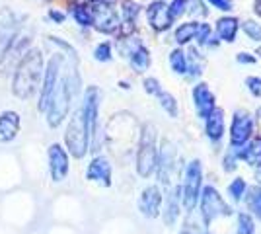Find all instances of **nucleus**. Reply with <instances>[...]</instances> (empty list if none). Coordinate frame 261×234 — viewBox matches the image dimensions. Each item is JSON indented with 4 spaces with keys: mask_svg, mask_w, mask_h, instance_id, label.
Masks as SVG:
<instances>
[{
    "mask_svg": "<svg viewBox=\"0 0 261 234\" xmlns=\"http://www.w3.org/2000/svg\"><path fill=\"white\" fill-rule=\"evenodd\" d=\"M179 234H205V232L199 228V224H197L195 221L187 219V221H185V224L181 226V232H179Z\"/></svg>",
    "mask_w": 261,
    "mask_h": 234,
    "instance_id": "40",
    "label": "nucleus"
},
{
    "mask_svg": "<svg viewBox=\"0 0 261 234\" xmlns=\"http://www.w3.org/2000/svg\"><path fill=\"white\" fill-rule=\"evenodd\" d=\"M41 70H43V57L37 49H30L16 68L12 92L22 100L30 98L39 86Z\"/></svg>",
    "mask_w": 261,
    "mask_h": 234,
    "instance_id": "1",
    "label": "nucleus"
},
{
    "mask_svg": "<svg viewBox=\"0 0 261 234\" xmlns=\"http://www.w3.org/2000/svg\"><path fill=\"white\" fill-rule=\"evenodd\" d=\"M86 178L90 179V181H98V184L106 186V188L111 186V166H109V162L103 156H98V158H94V160L90 162Z\"/></svg>",
    "mask_w": 261,
    "mask_h": 234,
    "instance_id": "17",
    "label": "nucleus"
},
{
    "mask_svg": "<svg viewBox=\"0 0 261 234\" xmlns=\"http://www.w3.org/2000/svg\"><path fill=\"white\" fill-rule=\"evenodd\" d=\"M201 162L191 160L185 168L184 176V188H181V199H184L185 211H193L201 195Z\"/></svg>",
    "mask_w": 261,
    "mask_h": 234,
    "instance_id": "5",
    "label": "nucleus"
},
{
    "mask_svg": "<svg viewBox=\"0 0 261 234\" xmlns=\"http://www.w3.org/2000/svg\"><path fill=\"white\" fill-rule=\"evenodd\" d=\"M174 148H172V145L170 143H164L162 145V152L158 154V164H156V168H158V179L162 181V184H168L170 181V178H172V172H174Z\"/></svg>",
    "mask_w": 261,
    "mask_h": 234,
    "instance_id": "18",
    "label": "nucleus"
},
{
    "mask_svg": "<svg viewBox=\"0 0 261 234\" xmlns=\"http://www.w3.org/2000/svg\"><path fill=\"white\" fill-rule=\"evenodd\" d=\"M78 82L80 80H78L74 70H70L66 76L57 80V86H55V92L53 96H51V101H49V108H47V121H49L51 127H59L61 121L66 117L68 108H70V98L76 92Z\"/></svg>",
    "mask_w": 261,
    "mask_h": 234,
    "instance_id": "2",
    "label": "nucleus"
},
{
    "mask_svg": "<svg viewBox=\"0 0 261 234\" xmlns=\"http://www.w3.org/2000/svg\"><path fill=\"white\" fill-rule=\"evenodd\" d=\"M246 84H248V90H250L255 98H261V78L259 76H250L246 80Z\"/></svg>",
    "mask_w": 261,
    "mask_h": 234,
    "instance_id": "37",
    "label": "nucleus"
},
{
    "mask_svg": "<svg viewBox=\"0 0 261 234\" xmlns=\"http://www.w3.org/2000/svg\"><path fill=\"white\" fill-rule=\"evenodd\" d=\"M148 22L152 25L154 30H158V32H164V30H170L172 28V22H174V18H172V14H170V6L162 2V0H156L152 2L150 6H148Z\"/></svg>",
    "mask_w": 261,
    "mask_h": 234,
    "instance_id": "12",
    "label": "nucleus"
},
{
    "mask_svg": "<svg viewBox=\"0 0 261 234\" xmlns=\"http://www.w3.org/2000/svg\"><path fill=\"white\" fill-rule=\"evenodd\" d=\"M205 234H211V232H208V230H207V232H205Z\"/></svg>",
    "mask_w": 261,
    "mask_h": 234,
    "instance_id": "48",
    "label": "nucleus"
},
{
    "mask_svg": "<svg viewBox=\"0 0 261 234\" xmlns=\"http://www.w3.org/2000/svg\"><path fill=\"white\" fill-rule=\"evenodd\" d=\"M238 63H255V57H251L250 53H240Z\"/></svg>",
    "mask_w": 261,
    "mask_h": 234,
    "instance_id": "43",
    "label": "nucleus"
},
{
    "mask_svg": "<svg viewBox=\"0 0 261 234\" xmlns=\"http://www.w3.org/2000/svg\"><path fill=\"white\" fill-rule=\"evenodd\" d=\"M160 207H162V193L156 186H150L142 191L141 201H139V209L144 217L148 219H156L160 215Z\"/></svg>",
    "mask_w": 261,
    "mask_h": 234,
    "instance_id": "14",
    "label": "nucleus"
},
{
    "mask_svg": "<svg viewBox=\"0 0 261 234\" xmlns=\"http://www.w3.org/2000/svg\"><path fill=\"white\" fill-rule=\"evenodd\" d=\"M94 2H98V4H106V6H111V4H115L117 0H94Z\"/></svg>",
    "mask_w": 261,
    "mask_h": 234,
    "instance_id": "45",
    "label": "nucleus"
},
{
    "mask_svg": "<svg viewBox=\"0 0 261 234\" xmlns=\"http://www.w3.org/2000/svg\"><path fill=\"white\" fill-rule=\"evenodd\" d=\"M63 65V59L61 55H55L49 63H47V70H45V80H43V88H41V96H39V110L47 112L49 108V101L57 86V80H59V70Z\"/></svg>",
    "mask_w": 261,
    "mask_h": 234,
    "instance_id": "8",
    "label": "nucleus"
},
{
    "mask_svg": "<svg viewBox=\"0 0 261 234\" xmlns=\"http://www.w3.org/2000/svg\"><path fill=\"white\" fill-rule=\"evenodd\" d=\"M197 30H199V23L197 22H187V23L177 25V30H175V41L181 45L189 43L197 35Z\"/></svg>",
    "mask_w": 261,
    "mask_h": 234,
    "instance_id": "26",
    "label": "nucleus"
},
{
    "mask_svg": "<svg viewBox=\"0 0 261 234\" xmlns=\"http://www.w3.org/2000/svg\"><path fill=\"white\" fill-rule=\"evenodd\" d=\"M205 70V57L201 55L197 49L189 51V59H187V72L191 76H201Z\"/></svg>",
    "mask_w": 261,
    "mask_h": 234,
    "instance_id": "25",
    "label": "nucleus"
},
{
    "mask_svg": "<svg viewBox=\"0 0 261 234\" xmlns=\"http://www.w3.org/2000/svg\"><path fill=\"white\" fill-rule=\"evenodd\" d=\"M253 10H255V14L261 16V0H255V2H253Z\"/></svg>",
    "mask_w": 261,
    "mask_h": 234,
    "instance_id": "44",
    "label": "nucleus"
},
{
    "mask_svg": "<svg viewBox=\"0 0 261 234\" xmlns=\"http://www.w3.org/2000/svg\"><path fill=\"white\" fill-rule=\"evenodd\" d=\"M236 160H238V158H236V156H234V152L230 150L228 156L224 158V170H226V172H232V170L236 168Z\"/></svg>",
    "mask_w": 261,
    "mask_h": 234,
    "instance_id": "42",
    "label": "nucleus"
},
{
    "mask_svg": "<svg viewBox=\"0 0 261 234\" xmlns=\"http://www.w3.org/2000/svg\"><path fill=\"white\" fill-rule=\"evenodd\" d=\"M98 106H99L98 88H88L86 100H84V106H82V113H84V119H86L90 139L96 135V129H98Z\"/></svg>",
    "mask_w": 261,
    "mask_h": 234,
    "instance_id": "13",
    "label": "nucleus"
},
{
    "mask_svg": "<svg viewBox=\"0 0 261 234\" xmlns=\"http://www.w3.org/2000/svg\"><path fill=\"white\" fill-rule=\"evenodd\" d=\"M16 34H18L16 16L10 10H2L0 12V59L4 57L12 41L16 39Z\"/></svg>",
    "mask_w": 261,
    "mask_h": 234,
    "instance_id": "10",
    "label": "nucleus"
},
{
    "mask_svg": "<svg viewBox=\"0 0 261 234\" xmlns=\"http://www.w3.org/2000/svg\"><path fill=\"white\" fill-rule=\"evenodd\" d=\"M259 115H261V110H259Z\"/></svg>",
    "mask_w": 261,
    "mask_h": 234,
    "instance_id": "49",
    "label": "nucleus"
},
{
    "mask_svg": "<svg viewBox=\"0 0 261 234\" xmlns=\"http://www.w3.org/2000/svg\"><path fill=\"white\" fill-rule=\"evenodd\" d=\"M129 59H130V65L137 68V70H146V68L150 67V55H148V51L142 45H139L135 51H130Z\"/></svg>",
    "mask_w": 261,
    "mask_h": 234,
    "instance_id": "24",
    "label": "nucleus"
},
{
    "mask_svg": "<svg viewBox=\"0 0 261 234\" xmlns=\"http://www.w3.org/2000/svg\"><path fill=\"white\" fill-rule=\"evenodd\" d=\"M51 16H53L55 20H59V22H61V20H65V16H63V14H59V12H51Z\"/></svg>",
    "mask_w": 261,
    "mask_h": 234,
    "instance_id": "46",
    "label": "nucleus"
},
{
    "mask_svg": "<svg viewBox=\"0 0 261 234\" xmlns=\"http://www.w3.org/2000/svg\"><path fill=\"white\" fill-rule=\"evenodd\" d=\"M66 148L68 152L74 156V158H82L88 152V145H90V133H88L86 119H84V113L82 110H78L72 119L68 123V129H66Z\"/></svg>",
    "mask_w": 261,
    "mask_h": 234,
    "instance_id": "4",
    "label": "nucleus"
},
{
    "mask_svg": "<svg viewBox=\"0 0 261 234\" xmlns=\"http://www.w3.org/2000/svg\"><path fill=\"white\" fill-rule=\"evenodd\" d=\"M248 205H250L251 211L261 219V188H253V190L250 191V195H248Z\"/></svg>",
    "mask_w": 261,
    "mask_h": 234,
    "instance_id": "32",
    "label": "nucleus"
},
{
    "mask_svg": "<svg viewBox=\"0 0 261 234\" xmlns=\"http://www.w3.org/2000/svg\"><path fill=\"white\" fill-rule=\"evenodd\" d=\"M94 57H96L98 61H109V59H111V45L109 43L98 45L96 51H94Z\"/></svg>",
    "mask_w": 261,
    "mask_h": 234,
    "instance_id": "36",
    "label": "nucleus"
},
{
    "mask_svg": "<svg viewBox=\"0 0 261 234\" xmlns=\"http://www.w3.org/2000/svg\"><path fill=\"white\" fill-rule=\"evenodd\" d=\"M228 193L234 201H240L242 197H244V193H246V181H244L242 178H236L228 186Z\"/></svg>",
    "mask_w": 261,
    "mask_h": 234,
    "instance_id": "31",
    "label": "nucleus"
},
{
    "mask_svg": "<svg viewBox=\"0 0 261 234\" xmlns=\"http://www.w3.org/2000/svg\"><path fill=\"white\" fill-rule=\"evenodd\" d=\"M207 125H205V131L211 141H220L222 135H224V112L220 108H215L213 112L207 115Z\"/></svg>",
    "mask_w": 261,
    "mask_h": 234,
    "instance_id": "20",
    "label": "nucleus"
},
{
    "mask_svg": "<svg viewBox=\"0 0 261 234\" xmlns=\"http://www.w3.org/2000/svg\"><path fill=\"white\" fill-rule=\"evenodd\" d=\"M193 101H195V110L199 117L207 119V115L215 110V94L207 84H197L193 88Z\"/></svg>",
    "mask_w": 261,
    "mask_h": 234,
    "instance_id": "15",
    "label": "nucleus"
},
{
    "mask_svg": "<svg viewBox=\"0 0 261 234\" xmlns=\"http://www.w3.org/2000/svg\"><path fill=\"white\" fill-rule=\"evenodd\" d=\"M208 4H213L215 8H218V10H222V12H230L232 10V0H207Z\"/></svg>",
    "mask_w": 261,
    "mask_h": 234,
    "instance_id": "41",
    "label": "nucleus"
},
{
    "mask_svg": "<svg viewBox=\"0 0 261 234\" xmlns=\"http://www.w3.org/2000/svg\"><path fill=\"white\" fill-rule=\"evenodd\" d=\"M253 133V117L244 110H238L232 119V129H230V143L232 146H242L250 141Z\"/></svg>",
    "mask_w": 261,
    "mask_h": 234,
    "instance_id": "7",
    "label": "nucleus"
},
{
    "mask_svg": "<svg viewBox=\"0 0 261 234\" xmlns=\"http://www.w3.org/2000/svg\"><path fill=\"white\" fill-rule=\"evenodd\" d=\"M158 164V150H156V127L146 123L142 127L139 152H137V172L142 178H148Z\"/></svg>",
    "mask_w": 261,
    "mask_h": 234,
    "instance_id": "3",
    "label": "nucleus"
},
{
    "mask_svg": "<svg viewBox=\"0 0 261 234\" xmlns=\"http://www.w3.org/2000/svg\"><path fill=\"white\" fill-rule=\"evenodd\" d=\"M238 28H240V23H238V20H236V18H220V20L217 22L218 39L232 43V41H234V37H236Z\"/></svg>",
    "mask_w": 261,
    "mask_h": 234,
    "instance_id": "22",
    "label": "nucleus"
},
{
    "mask_svg": "<svg viewBox=\"0 0 261 234\" xmlns=\"http://www.w3.org/2000/svg\"><path fill=\"white\" fill-rule=\"evenodd\" d=\"M257 55H261V49H259V51H257Z\"/></svg>",
    "mask_w": 261,
    "mask_h": 234,
    "instance_id": "47",
    "label": "nucleus"
},
{
    "mask_svg": "<svg viewBox=\"0 0 261 234\" xmlns=\"http://www.w3.org/2000/svg\"><path fill=\"white\" fill-rule=\"evenodd\" d=\"M242 30L246 32V35L250 37L251 41H261V25H259V23L248 20V22H244Z\"/></svg>",
    "mask_w": 261,
    "mask_h": 234,
    "instance_id": "33",
    "label": "nucleus"
},
{
    "mask_svg": "<svg viewBox=\"0 0 261 234\" xmlns=\"http://www.w3.org/2000/svg\"><path fill=\"white\" fill-rule=\"evenodd\" d=\"M20 131V115L14 112H4L0 115V143H10Z\"/></svg>",
    "mask_w": 261,
    "mask_h": 234,
    "instance_id": "19",
    "label": "nucleus"
},
{
    "mask_svg": "<svg viewBox=\"0 0 261 234\" xmlns=\"http://www.w3.org/2000/svg\"><path fill=\"white\" fill-rule=\"evenodd\" d=\"M139 12H141V6L137 2H133V0L123 2V35H129L133 32V28H135L133 23L137 20Z\"/></svg>",
    "mask_w": 261,
    "mask_h": 234,
    "instance_id": "23",
    "label": "nucleus"
},
{
    "mask_svg": "<svg viewBox=\"0 0 261 234\" xmlns=\"http://www.w3.org/2000/svg\"><path fill=\"white\" fill-rule=\"evenodd\" d=\"M185 8H187V0H174V4L170 6L172 18H179V16L185 12Z\"/></svg>",
    "mask_w": 261,
    "mask_h": 234,
    "instance_id": "38",
    "label": "nucleus"
},
{
    "mask_svg": "<svg viewBox=\"0 0 261 234\" xmlns=\"http://www.w3.org/2000/svg\"><path fill=\"white\" fill-rule=\"evenodd\" d=\"M197 39L201 45H217L215 37H213V30L208 28L207 23H199V30H197Z\"/></svg>",
    "mask_w": 261,
    "mask_h": 234,
    "instance_id": "30",
    "label": "nucleus"
},
{
    "mask_svg": "<svg viewBox=\"0 0 261 234\" xmlns=\"http://www.w3.org/2000/svg\"><path fill=\"white\" fill-rule=\"evenodd\" d=\"M170 65H172V70L175 74H185L187 72V59H185L184 51L175 49L170 53Z\"/></svg>",
    "mask_w": 261,
    "mask_h": 234,
    "instance_id": "27",
    "label": "nucleus"
},
{
    "mask_svg": "<svg viewBox=\"0 0 261 234\" xmlns=\"http://www.w3.org/2000/svg\"><path fill=\"white\" fill-rule=\"evenodd\" d=\"M199 197H201V217H203V223L207 226L218 217H228L232 213V209L222 199V195L213 186H207L201 191Z\"/></svg>",
    "mask_w": 261,
    "mask_h": 234,
    "instance_id": "6",
    "label": "nucleus"
},
{
    "mask_svg": "<svg viewBox=\"0 0 261 234\" xmlns=\"http://www.w3.org/2000/svg\"><path fill=\"white\" fill-rule=\"evenodd\" d=\"M49 170L53 181H63L68 174V154L61 145H53L49 148Z\"/></svg>",
    "mask_w": 261,
    "mask_h": 234,
    "instance_id": "11",
    "label": "nucleus"
},
{
    "mask_svg": "<svg viewBox=\"0 0 261 234\" xmlns=\"http://www.w3.org/2000/svg\"><path fill=\"white\" fill-rule=\"evenodd\" d=\"M92 14V23L98 28L99 32L103 34H111L119 28V20H117V14L111 10L106 4H98L94 2V8H90Z\"/></svg>",
    "mask_w": 261,
    "mask_h": 234,
    "instance_id": "9",
    "label": "nucleus"
},
{
    "mask_svg": "<svg viewBox=\"0 0 261 234\" xmlns=\"http://www.w3.org/2000/svg\"><path fill=\"white\" fill-rule=\"evenodd\" d=\"M187 6H189V8H187L185 12H189L193 18H195V16H205V14H207L205 6L201 4V0H187Z\"/></svg>",
    "mask_w": 261,
    "mask_h": 234,
    "instance_id": "35",
    "label": "nucleus"
},
{
    "mask_svg": "<svg viewBox=\"0 0 261 234\" xmlns=\"http://www.w3.org/2000/svg\"><path fill=\"white\" fill-rule=\"evenodd\" d=\"M236 158H242V160H246L250 166H255V168H261V137H255L251 143H246V145L242 146H232L230 148Z\"/></svg>",
    "mask_w": 261,
    "mask_h": 234,
    "instance_id": "16",
    "label": "nucleus"
},
{
    "mask_svg": "<svg viewBox=\"0 0 261 234\" xmlns=\"http://www.w3.org/2000/svg\"><path fill=\"white\" fill-rule=\"evenodd\" d=\"M179 201H181V190L174 188V190L168 193V199H166V211H164V221L168 226H174L177 223V217H179Z\"/></svg>",
    "mask_w": 261,
    "mask_h": 234,
    "instance_id": "21",
    "label": "nucleus"
},
{
    "mask_svg": "<svg viewBox=\"0 0 261 234\" xmlns=\"http://www.w3.org/2000/svg\"><path fill=\"white\" fill-rule=\"evenodd\" d=\"M255 232V223L248 213L238 215V234H253Z\"/></svg>",
    "mask_w": 261,
    "mask_h": 234,
    "instance_id": "29",
    "label": "nucleus"
},
{
    "mask_svg": "<svg viewBox=\"0 0 261 234\" xmlns=\"http://www.w3.org/2000/svg\"><path fill=\"white\" fill-rule=\"evenodd\" d=\"M144 90L148 92V94H154V96H158L162 88H160V82L156 80V78H146L144 80Z\"/></svg>",
    "mask_w": 261,
    "mask_h": 234,
    "instance_id": "39",
    "label": "nucleus"
},
{
    "mask_svg": "<svg viewBox=\"0 0 261 234\" xmlns=\"http://www.w3.org/2000/svg\"><path fill=\"white\" fill-rule=\"evenodd\" d=\"M158 98H160V106H162L164 110L168 112V115L170 117H177V101H175V98L170 94V92H160L158 94Z\"/></svg>",
    "mask_w": 261,
    "mask_h": 234,
    "instance_id": "28",
    "label": "nucleus"
},
{
    "mask_svg": "<svg viewBox=\"0 0 261 234\" xmlns=\"http://www.w3.org/2000/svg\"><path fill=\"white\" fill-rule=\"evenodd\" d=\"M74 18L80 25H92V14H90V8L86 6H74Z\"/></svg>",
    "mask_w": 261,
    "mask_h": 234,
    "instance_id": "34",
    "label": "nucleus"
}]
</instances>
